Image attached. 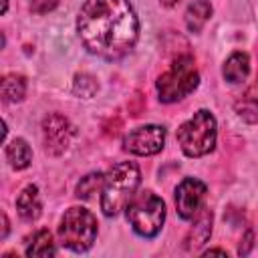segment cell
I'll list each match as a JSON object with an SVG mask.
<instances>
[{"instance_id": "cell-18", "label": "cell", "mask_w": 258, "mask_h": 258, "mask_svg": "<svg viewBox=\"0 0 258 258\" xmlns=\"http://www.w3.org/2000/svg\"><path fill=\"white\" fill-rule=\"evenodd\" d=\"M56 4H58V0H30V10L34 14H46V12L54 10Z\"/></svg>"}, {"instance_id": "cell-20", "label": "cell", "mask_w": 258, "mask_h": 258, "mask_svg": "<svg viewBox=\"0 0 258 258\" xmlns=\"http://www.w3.org/2000/svg\"><path fill=\"white\" fill-rule=\"evenodd\" d=\"M2 238H6V234H8V218H6V214H2Z\"/></svg>"}, {"instance_id": "cell-19", "label": "cell", "mask_w": 258, "mask_h": 258, "mask_svg": "<svg viewBox=\"0 0 258 258\" xmlns=\"http://www.w3.org/2000/svg\"><path fill=\"white\" fill-rule=\"evenodd\" d=\"M244 244H246V246H244V248H240V250H238V252H240V254H248V250H250V248H252V234H250V232H248V234H246V240H244ZM240 246H242V244H240Z\"/></svg>"}, {"instance_id": "cell-3", "label": "cell", "mask_w": 258, "mask_h": 258, "mask_svg": "<svg viewBox=\"0 0 258 258\" xmlns=\"http://www.w3.org/2000/svg\"><path fill=\"white\" fill-rule=\"evenodd\" d=\"M177 143L181 151L189 157H202L210 153L216 145V119L210 111L202 109L194 113L191 119L179 125Z\"/></svg>"}, {"instance_id": "cell-21", "label": "cell", "mask_w": 258, "mask_h": 258, "mask_svg": "<svg viewBox=\"0 0 258 258\" xmlns=\"http://www.w3.org/2000/svg\"><path fill=\"white\" fill-rule=\"evenodd\" d=\"M210 254H220V256H226V250H218V248H214V250L204 252V256H210Z\"/></svg>"}, {"instance_id": "cell-9", "label": "cell", "mask_w": 258, "mask_h": 258, "mask_svg": "<svg viewBox=\"0 0 258 258\" xmlns=\"http://www.w3.org/2000/svg\"><path fill=\"white\" fill-rule=\"evenodd\" d=\"M42 133H44L46 149L50 153H60L67 149V145L71 141L73 127L62 115H50L42 123Z\"/></svg>"}, {"instance_id": "cell-4", "label": "cell", "mask_w": 258, "mask_h": 258, "mask_svg": "<svg viewBox=\"0 0 258 258\" xmlns=\"http://www.w3.org/2000/svg\"><path fill=\"white\" fill-rule=\"evenodd\" d=\"M127 220L139 236L153 238L159 234L165 222V204L153 191L135 194L127 206Z\"/></svg>"}, {"instance_id": "cell-16", "label": "cell", "mask_w": 258, "mask_h": 258, "mask_svg": "<svg viewBox=\"0 0 258 258\" xmlns=\"http://www.w3.org/2000/svg\"><path fill=\"white\" fill-rule=\"evenodd\" d=\"M103 181H105V175L103 173H89L87 177H83L77 185V198H83V200H89L99 187H103Z\"/></svg>"}, {"instance_id": "cell-10", "label": "cell", "mask_w": 258, "mask_h": 258, "mask_svg": "<svg viewBox=\"0 0 258 258\" xmlns=\"http://www.w3.org/2000/svg\"><path fill=\"white\" fill-rule=\"evenodd\" d=\"M16 210L20 214L22 220L26 222H32L40 216V210H42V204H40V198H38V187L36 185H26L20 196L16 198Z\"/></svg>"}, {"instance_id": "cell-23", "label": "cell", "mask_w": 258, "mask_h": 258, "mask_svg": "<svg viewBox=\"0 0 258 258\" xmlns=\"http://www.w3.org/2000/svg\"><path fill=\"white\" fill-rule=\"evenodd\" d=\"M6 8H8V0H2V12H6Z\"/></svg>"}, {"instance_id": "cell-8", "label": "cell", "mask_w": 258, "mask_h": 258, "mask_svg": "<svg viewBox=\"0 0 258 258\" xmlns=\"http://www.w3.org/2000/svg\"><path fill=\"white\" fill-rule=\"evenodd\" d=\"M206 198V183L196 177H185L175 187V208L183 220H194Z\"/></svg>"}, {"instance_id": "cell-11", "label": "cell", "mask_w": 258, "mask_h": 258, "mask_svg": "<svg viewBox=\"0 0 258 258\" xmlns=\"http://www.w3.org/2000/svg\"><path fill=\"white\" fill-rule=\"evenodd\" d=\"M224 79L228 83H242L250 73V58L246 52H232L224 62Z\"/></svg>"}, {"instance_id": "cell-6", "label": "cell", "mask_w": 258, "mask_h": 258, "mask_svg": "<svg viewBox=\"0 0 258 258\" xmlns=\"http://www.w3.org/2000/svg\"><path fill=\"white\" fill-rule=\"evenodd\" d=\"M200 83V75L191 56H177L167 73L157 79V93L161 103H175L187 97Z\"/></svg>"}, {"instance_id": "cell-5", "label": "cell", "mask_w": 258, "mask_h": 258, "mask_svg": "<svg viewBox=\"0 0 258 258\" xmlns=\"http://www.w3.org/2000/svg\"><path fill=\"white\" fill-rule=\"evenodd\" d=\"M58 238L73 252L89 250L97 238V218L87 208L67 210L58 226Z\"/></svg>"}, {"instance_id": "cell-14", "label": "cell", "mask_w": 258, "mask_h": 258, "mask_svg": "<svg viewBox=\"0 0 258 258\" xmlns=\"http://www.w3.org/2000/svg\"><path fill=\"white\" fill-rule=\"evenodd\" d=\"M54 254H56V248H54L50 232L38 230L26 248V256H54Z\"/></svg>"}, {"instance_id": "cell-15", "label": "cell", "mask_w": 258, "mask_h": 258, "mask_svg": "<svg viewBox=\"0 0 258 258\" xmlns=\"http://www.w3.org/2000/svg\"><path fill=\"white\" fill-rule=\"evenodd\" d=\"M26 93V81L20 75H6L2 79V99L6 103H18L22 101Z\"/></svg>"}, {"instance_id": "cell-17", "label": "cell", "mask_w": 258, "mask_h": 258, "mask_svg": "<svg viewBox=\"0 0 258 258\" xmlns=\"http://www.w3.org/2000/svg\"><path fill=\"white\" fill-rule=\"evenodd\" d=\"M97 87L99 85H97L95 77H91L87 73L75 77V93L81 95V97H93L97 93Z\"/></svg>"}, {"instance_id": "cell-2", "label": "cell", "mask_w": 258, "mask_h": 258, "mask_svg": "<svg viewBox=\"0 0 258 258\" xmlns=\"http://www.w3.org/2000/svg\"><path fill=\"white\" fill-rule=\"evenodd\" d=\"M141 181V171L133 161L115 163L103 181L101 187V210L105 216H117L121 210H127L129 202L135 198V191Z\"/></svg>"}, {"instance_id": "cell-13", "label": "cell", "mask_w": 258, "mask_h": 258, "mask_svg": "<svg viewBox=\"0 0 258 258\" xmlns=\"http://www.w3.org/2000/svg\"><path fill=\"white\" fill-rule=\"evenodd\" d=\"M6 159L14 169H24L32 159V151L24 139L16 137L6 145Z\"/></svg>"}, {"instance_id": "cell-22", "label": "cell", "mask_w": 258, "mask_h": 258, "mask_svg": "<svg viewBox=\"0 0 258 258\" xmlns=\"http://www.w3.org/2000/svg\"><path fill=\"white\" fill-rule=\"evenodd\" d=\"M179 0H161V4L163 6H173V4H177Z\"/></svg>"}, {"instance_id": "cell-7", "label": "cell", "mask_w": 258, "mask_h": 258, "mask_svg": "<svg viewBox=\"0 0 258 258\" xmlns=\"http://www.w3.org/2000/svg\"><path fill=\"white\" fill-rule=\"evenodd\" d=\"M165 143V129L159 125H143L125 135L123 147L135 155H153L161 151Z\"/></svg>"}, {"instance_id": "cell-1", "label": "cell", "mask_w": 258, "mask_h": 258, "mask_svg": "<svg viewBox=\"0 0 258 258\" xmlns=\"http://www.w3.org/2000/svg\"><path fill=\"white\" fill-rule=\"evenodd\" d=\"M77 32L91 54L117 60L135 46L139 20L129 0H87L77 16Z\"/></svg>"}, {"instance_id": "cell-12", "label": "cell", "mask_w": 258, "mask_h": 258, "mask_svg": "<svg viewBox=\"0 0 258 258\" xmlns=\"http://www.w3.org/2000/svg\"><path fill=\"white\" fill-rule=\"evenodd\" d=\"M212 16V4L208 0H196L185 10V26L189 32H200Z\"/></svg>"}]
</instances>
